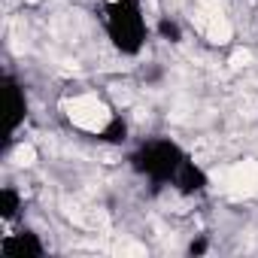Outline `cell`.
Returning a JSON list of instances; mask_svg holds the SVG:
<instances>
[{"mask_svg": "<svg viewBox=\"0 0 258 258\" xmlns=\"http://www.w3.org/2000/svg\"><path fill=\"white\" fill-rule=\"evenodd\" d=\"M106 31H109V40L118 52L137 55L146 43V22L140 16L137 0H115V4H109Z\"/></svg>", "mask_w": 258, "mask_h": 258, "instance_id": "1", "label": "cell"}, {"mask_svg": "<svg viewBox=\"0 0 258 258\" xmlns=\"http://www.w3.org/2000/svg\"><path fill=\"white\" fill-rule=\"evenodd\" d=\"M182 161H185V155L170 140H149V143H143L131 155L134 170L143 173V176H149L152 182H173V176H176V170H179Z\"/></svg>", "mask_w": 258, "mask_h": 258, "instance_id": "2", "label": "cell"}, {"mask_svg": "<svg viewBox=\"0 0 258 258\" xmlns=\"http://www.w3.org/2000/svg\"><path fill=\"white\" fill-rule=\"evenodd\" d=\"M173 185L182 191V195H195V191H204V185H207V176H204V170L195 164V161H182L179 164V170H176V176H173Z\"/></svg>", "mask_w": 258, "mask_h": 258, "instance_id": "3", "label": "cell"}, {"mask_svg": "<svg viewBox=\"0 0 258 258\" xmlns=\"http://www.w3.org/2000/svg\"><path fill=\"white\" fill-rule=\"evenodd\" d=\"M4 255H43V243L37 234L22 231V234H7L4 240Z\"/></svg>", "mask_w": 258, "mask_h": 258, "instance_id": "4", "label": "cell"}, {"mask_svg": "<svg viewBox=\"0 0 258 258\" xmlns=\"http://www.w3.org/2000/svg\"><path fill=\"white\" fill-rule=\"evenodd\" d=\"M100 140L106 143H124L127 140V121L121 115H112L103 127H100Z\"/></svg>", "mask_w": 258, "mask_h": 258, "instance_id": "5", "label": "cell"}, {"mask_svg": "<svg viewBox=\"0 0 258 258\" xmlns=\"http://www.w3.org/2000/svg\"><path fill=\"white\" fill-rule=\"evenodd\" d=\"M158 37L167 40V43H179V40H182V31H179V25H176L173 19L164 16V19L158 22Z\"/></svg>", "mask_w": 258, "mask_h": 258, "instance_id": "6", "label": "cell"}, {"mask_svg": "<svg viewBox=\"0 0 258 258\" xmlns=\"http://www.w3.org/2000/svg\"><path fill=\"white\" fill-rule=\"evenodd\" d=\"M4 204H0V210H4V219L10 222L13 216H16V210H19V204H22V198H19V191L16 188H4V198H0Z\"/></svg>", "mask_w": 258, "mask_h": 258, "instance_id": "7", "label": "cell"}, {"mask_svg": "<svg viewBox=\"0 0 258 258\" xmlns=\"http://www.w3.org/2000/svg\"><path fill=\"white\" fill-rule=\"evenodd\" d=\"M207 252V237H198L188 243V255H204Z\"/></svg>", "mask_w": 258, "mask_h": 258, "instance_id": "8", "label": "cell"}]
</instances>
